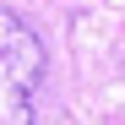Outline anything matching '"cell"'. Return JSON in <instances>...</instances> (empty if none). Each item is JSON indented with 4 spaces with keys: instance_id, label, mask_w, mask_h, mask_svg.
Here are the masks:
<instances>
[{
    "instance_id": "6da1fadb",
    "label": "cell",
    "mask_w": 125,
    "mask_h": 125,
    "mask_svg": "<svg viewBox=\"0 0 125 125\" xmlns=\"http://www.w3.org/2000/svg\"><path fill=\"white\" fill-rule=\"evenodd\" d=\"M44 44L16 11L0 6V125H33V98L44 87Z\"/></svg>"
}]
</instances>
